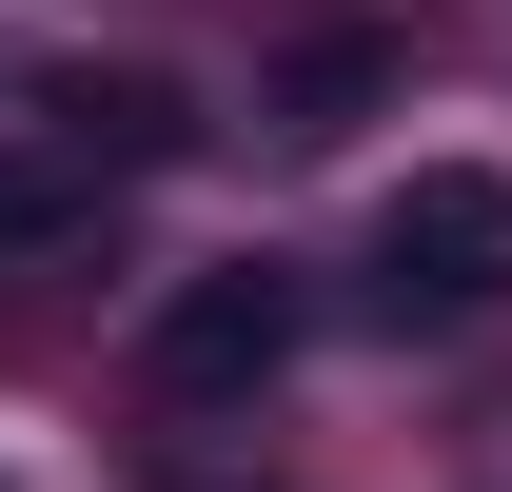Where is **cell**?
<instances>
[{"mask_svg": "<svg viewBox=\"0 0 512 492\" xmlns=\"http://www.w3.org/2000/svg\"><path fill=\"white\" fill-rule=\"evenodd\" d=\"M512 296V178H414L375 217V315L414 335V315H493Z\"/></svg>", "mask_w": 512, "mask_h": 492, "instance_id": "1", "label": "cell"}, {"mask_svg": "<svg viewBox=\"0 0 512 492\" xmlns=\"http://www.w3.org/2000/svg\"><path fill=\"white\" fill-rule=\"evenodd\" d=\"M276 355H296V276H276V256H237V276H178V296H158V394H197V414L276 394Z\"/></svg>", "mask_w": 512, "mask_h": 492, "instance_id": "2", "label": "cell"}, {"mask_svg": "<svg viewBox=\"0 0 512 492\" xmlns=\"http://www.w3.org/2000/svg\"><path fill=\"white\" fill-rule=\"evenodd\" d=\"M375 99H394V40H296L256 119H276V138H355V119H375Z\"/></svg>", "mask_w": 512, "mask_h": 492, "instance_id": "3", "label": "cell"}, {"mask_svg": "<svg viewBox=\"0 0 512 492\" xmlns=\"http://www.w3.org/2000/svg\"><path fill=\"white\" fill-rule=\"evenodd\" d=\"M99 237V158L79 178H0V256H79Z\"/></svg>", "mask_w": 512, "mask_h": 492, "instance_id": "4", "label": "cell"}]
</instances>
